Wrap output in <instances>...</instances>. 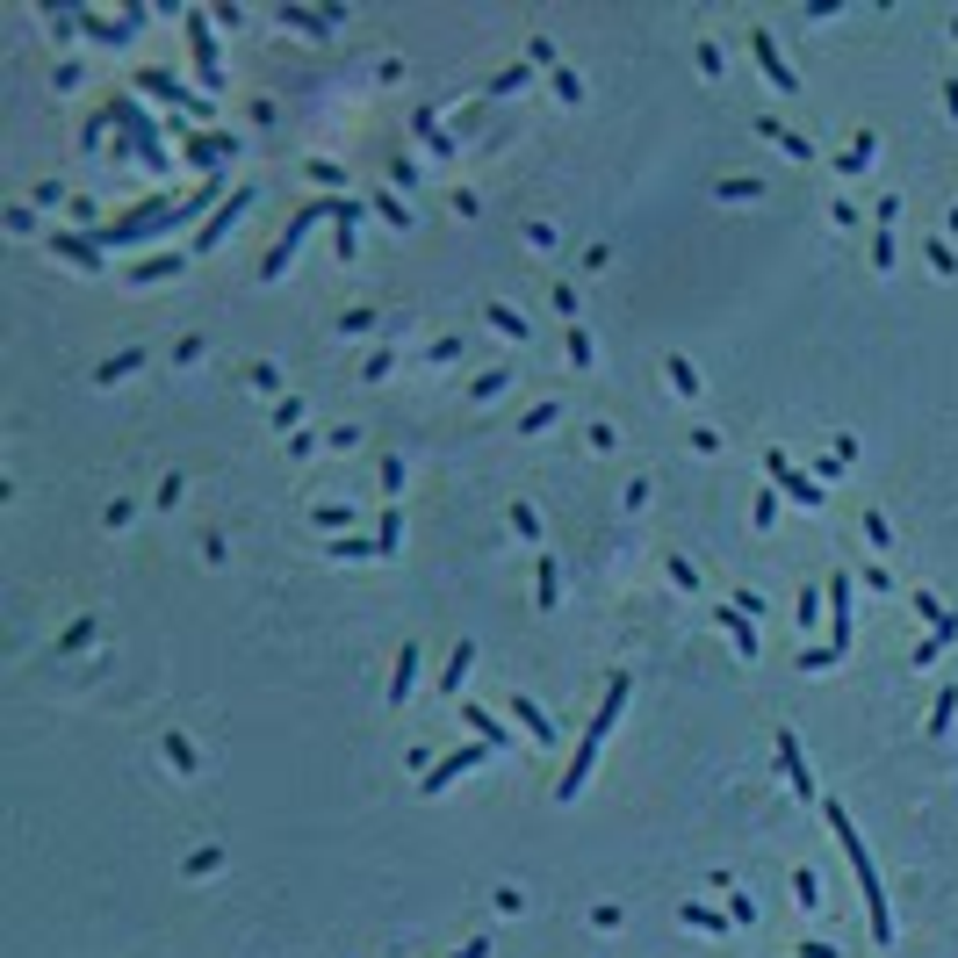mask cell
<instances>
[{"label": "cell", "instance_id": "6da1fadb", "mask_svg": "<svg viewBox=\"0 0 958 958\" xmlns=\"http://www.w3.org/2000/svg\"><path fill=\"white\" fill-rule=\"evenodd\" d=\"M829 829H836V843H843V858H850V872H858V886H865V908H872V936L886 944L893 936V915H886V886H879V865H872V850H865V836L850 829V814L829 800Z\"/></svg>", "mask_w": 958, "mask_h": 958}, {"label": "cell", "instance_id": "7a4b0ae2", "mask_svg": "<svg viewBox=\"0 0 958 958\" xmlns=\"http://www.w3.org/2000/svg\"><path fill=\"white\" fill-rule=\"evenodd\" d=\"M750 51H757V58H764V73H771V87H786V94H793V87H800V80H793V73H786V65H779V51H771V37H764V30H750Z\"/></svg>", "mask_w": 958, "mask_h": 958}, {"label": "cell", "instance_id": "3957f363", "mask_svg": "<svg viewBox=\"0 0 958 958\" xmlns=\"http://www.w3.org/2000/svg\"><path fill=\"white\" fill-rule=\"evenodd\" d=\"M779 757H786V779H793V793H800V800H814V779H807V764H800V743H793V736H779Z\"/></svg>", "mask_w": 958, "mask_h": 958}, {"label": "cell", "instance_id": "277c9868", "mask_svg": "<svg viewBox=\"0 0 958 958\" xmlns=\"http://www.w3.org/2000/svg\"><path fill=\"white\" fill-rule=\"evenodd\" d=\"M512 713L527 721V736H534V743H555V721H548V713H541L534 699H519V692H512Z\"/></svg>", "mask_w": 958, "mask_h": 958}, {"label": "cell", "instance_id": "5b68a950", "mask_svg": "<svg viewBox=\"0 0 958 958\" xmlns=\"http://www.w3.org/2000/svg\"><path fill=\"white\" fill-rule=\"evenodd\" d=\"M468 764H483V750H454V757H447L440 771H425V793H440V786H447L454 771H468Z\"/></svg>", "mask_w": 958, "mask_h": 958}, {"label": "cell", "instance_id": "8992f818", "mask_svg": "<svg viewBox=\"0 0 958 958\" xmlns=\"http://www.w3.org/2000/svg\"><path fill=\"white\" fill-rule=\"evenodd\" d=\"M771 468H779V483H786V491H793V498H800V505H822V491H814V483H807V475H800V468H786V461H779V454H771Z\"/></svg>", "mask_w": 958, "mask_h": 958}, {"label": "cell", "instance_id": "52a82bcc", "mask_svg": "<svg viewBox=\"0 0 958 958\" xmlns=\"http://www.w3.org/2000/svg\"><path fill=\"white\" fill-rule=\"evenodd\" d=\"M411 677H418V649H404V656H396V677H389V699H404V692H411Z\"/></svg>", "mask_w": 958, "mask_h": 958}, {"label": "cell", "instance_id": "ba28073f", "mask_svg": "<svg viewBox=\"0 0 958 958\" xmlns=\"http://www.w3.org/2000/svg\"><path fill=\"white\" fill-rule=\"evenodd\" d=\"M793 901H800V908H822V879H814V872H793Z\"/></svg>", "mask_w": 958, "mask_h": 958}, {"label": "cell", "instance_id": "9c48e42d", "mask_svg": "<svg viewBox=\"0 0 958 958\" xmlns=\"http://www.w3.org/2000/svg\"><path fill=\"white\" fill-rule=\"evenodd\" d=\"M468 663H475V649L461 641V649H454V663H447V692H461V677H468Z\"/></svg>", "mask_w": 958, "mask_h": 958}, {"label": "cell", "instance_id": "30bf717a", "mask_svg": "<svg viewBox=\"0 0 958 958\" xmlns=\"http://www.w3.org/2000/svg\"><path fill=\"white\" fill-rule=\"evenodd\" d=\"M764 137H779V144H786V152H793V159H807V152H814V144H807V137H793V130H779V123H764Z\"/></svg>", "mask_w": 958, "mask_h": 958}, {"label": "cell", "instance_id": "8fae6325", "mask_svg": "<svg viewBox=\"0 0 958 958\" xmlns=\"http://www.w3.org/2000/svg\"><path fill=\"white\" fill-rule=\"evenodd\" d=\"M951 713H958V692H944V699H936V713H929V728H936V736L951 728Z\"/></svg>", "mask_w": 958, "mask_h": 958}, {"label": "cell", "instance_id": "7c38bea8", "mask_svg": "<svg viewBox=\"0 0 958 958\" xmlns=\"http://www.w3.org/2000/svg\"><path fill=\"white\" fill-rule=\"evenodd\" d=\"M166 757H173L180 771H195V750H187V736H166Z\"/></svg>", "mask_w": 958, "mask_h": 958}, {"label": "cell", "instance_id": "4fadbf2b", "mask_svg": "<svg viewBox=\"0 0 958 958\" xmlns=\"http://www.w3.org/2000/svg\"><path fill=\"white\" fill-rule=\"evenodd\" d=\"M800 958H836V944H800Z\"/></svg>", "mask_w": 958, "mask_h": 958}]
</instances>
